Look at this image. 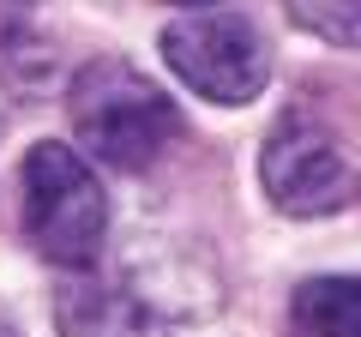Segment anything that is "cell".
I'll return each instance as SVG.
<instances>
[{"label":"cell","instance_id":"ba28073f","mask_svg":"<svg viewBox=\"0 0 361 337\" xmlns=\"http://www.w3.org/2000/svg\"><path fill=\"white\" fill-rule=\"evenodd\" d=\"M0 78H6L18 97L42 91V85L54 78L49 37H37V30H25V25H6V30H0Z\"/></svg>","mask_w":361,"mask_h":337},{"label":"cell","instance_id":"6da1fadb","mask_svg":"<svg viewBox=\"0 0 361 337\" xmlns=\"http://www.w3.org/2000/svg\"><path fill=\"white\" fill-rule=\"evenodd\" d=\"M66 121H73L78 145L103 168H121V175L151 168L180 133V109L157 91L139 66L115 61V54H103V61L73 73V85H66Z\"/></svg>","mask_w":361,"mask_h":337},{"label":"cell","instance_id":"9c48e42d","mask_svg":"<svg viewBox=\"0 0 361 337\" xmlns=\"http://www.w3.org/2000/svg\"><path fill=\"white\" fill-rule=\"evenodd\" d=\"M283 13L331 49H361V0H283Z\"/></svg>","mask_w":361,"mask_h":337},{"label":"cell","instance_id":"3957f363","mask_svg":"<svg viewBox=\"0 0 361 337\" xmlns=\"http://www.w3.org/2000/svg\"><path fill=\"white\" fill-rule=\"evenodd\" d=\"M163 61L193 97L217 109H241L265 91L271 78V49L253 18L235 13H193L163 30Z\"/></svg>","mask_w":361,"mask_h":337},{"label":"cell","instance_id":"277c9868","mask_svg":"<svg viewBox=\"0 0 361 337\" xmlns=\"http://www.w3.org/2000/svg\"><path fill=\"white\" fill-rule=\"evenodd\" d=\"M259 187L283 217H331L361 193V175L325 127L307 115H283L259 151Z\"/></svg>","mask_w":361,"mask_h":337},{"label":"cell","instance_id":"8992f818","mask_svg":"<svg viewBox=\"0 0 361 337\" xmlns=\"http://www.w3.org/2000/svg\"><path fill=\"white\" fill-rule=\"evenodd\" d=\"M54 331L61 337H163V319L133 289L61 283L54 289Z\"/></svg>","mask_w":361,"mask_h":337},{"label":"cell","instance_id":"5b68a950","mask_svg":"<svg viewBox=\"0 0 361 337\" xmlns=\"http://www.w3.org/2000/svg\"><path fill=\"white\" fill-rule=\"evenodd\" d=\"M127 271H133V295L145 301V307L157 313V319H205V313H217L223 289H217V271L205 265V253H199L193 241H163V235H151L127 253Z\"/></svg>","mask_w":361,"mask_h":337},{"label":"cell","instance_id":"30bf717a","mask_svg":"<svg viewBox=\"0 0 361 337\" xmlns=\"http://www.w3.org/2000/svg\"><path fill=\"white\" fill-rule=\"evenodd\" d=\"M169 6H193V13H199V6H217V0H169Z\"/></svg>","mask_w":361,"mask_h":337},{"label":"cell","instance_id":"52a82bcc","mask_svg":"<svg viewBox=\"0 0 361 337\" xmlns=\"http://www.w3.org/2000/svg\"><path fill=\"white\" fill-rule=\"evenodd\" d=\"M289 319L301 337H361V277H307Z\"/></svg>","mask_w":361,"mask_h":337},{"label":"cell","instance_id":"7a4b0ae2","mask_svg":"<svg viewBox=\"0 0 361 337\" xmlns=\"http://www.w3.org/2000/svg\"><path fill=\"white\" fill-rule=\"evenodd\" d=\"M18 211H25V241L61 271H90L103 259L109 235V193L97 168L73 145H30L18 163Z\"/></svg>","mask_w":361,"mask_h":337},{"label":"cell","instance_id":"8fae6325","mask_svg":"<svg viewBox=\"0 0 361 337\" xmlns=\"http://www.w3.org/2000/svg\"><path fill=\"white\" fill-rule=\"evenodd\" d=\"M0 337H18V331H13V325H6V319H0Z\"/></svg>","mask_w":361,"mask_h":337}]
</instances>
